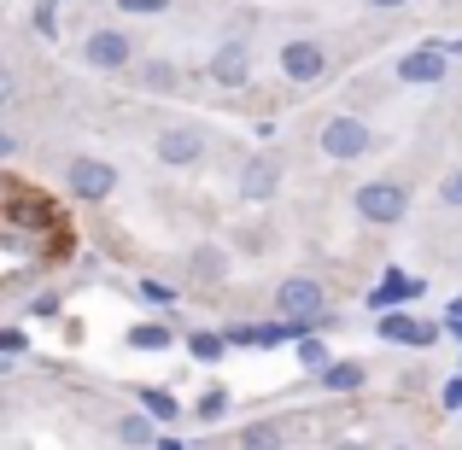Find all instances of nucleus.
Returning a JSON list of instances; mask_svg holds the SVG:
<instances>
[{
  "label": "nucleus",
  "mask_w": 462,
  "mask_h": 450,
  "mask_svg": "<svg viewBox=\"0 0 462 450\" xmlns=\"http://www.w3.org/2000/svg\"><path fill=\"white\" fill-rule=\"evenodd\" d=\"M374 334H381L386 345L428 351V345H439V339H445V327H439V322H428V316H416V310H381V322H374Z\"/></svg>",
  "instance_id": "nucleus-9"
},
{
  "label": "nucleus",
  "mask_w": 462,
  "mask_h": 450,
  "mask_svg": "<svg viewBox=\"0 0 462 450\" xmlns=\"http://www.w3.org/2000/svg\"><path fill=\"white\" fill-rule=\"evenodd\" d=\"M117 181H124V170H117L112 158L82 152V158H70V164H65V188H70V199H77V205H106L117 193Z\"/></svg>",
  "instance_id": "nucleus-4"
},
{
  "label": "nucleus",
  "mask_w": 462,
  "mask_h": 450,
  "mask_svg": "<svg viewBox=\"0 0 462 450\" xmlns=\"http://www.w3.org/2000/svg\"><path fill=\"white\" fill-rule=\"evenodd\" d=\"M275 316L282 322H299V327H316V316H328V287L316 281V275H287V281H275Z\"/></svg>",
  "instance_id": "nucleus-3"
},
{
  "label": "nucleus",
  "mask_w": 462,
  "mask_h": 450,
  "mask_svg": "<svg viewBox=\"0 0 462 450\" xmlns=\"http://www.w3.org/2000/svg\"><path fill=\"white\" fill-rule=\"evenodd\" d=\"M30 23H35V35H42V41H59V0H35Z\"/></svg>",
  "instance_id": "nucleus-24"
},
{
  "label": "nucleus",
  "mask_w": 462,
  "mask_h": 450,
  "mask_svg": "<svg viewBox=\"0 0 462 450\" xmlns=\"http://www.w3.org/2000/svg\"><path fill=\"white\" fill-rule=\"evenodd\" d=\"M188 281L193 287H223L228 281V252L217 246V240H199V246L188 252Z\"/></svg>",
  "instance_id": "nucleus-13"
},
{
  "label": "nucleus",
  "mask_w": 462,
  "mask_h": 450,
  "mask_svg": "<svg viewBox=\"0 0 462 450\" xmlns=\"http://www.w3.org/2000/svg\"><path fill=\"white\" fill-rule=\"evenodd\" d=\"M135 82H141V94L164 100V94L181 88V65L176 59H135Z\"/></svg>",
  "instance_id": "nucleus-15"
},
{
  "label": "nucleus",
  "mask_w": 462,
  "mask_h": 450,
  "mask_svg": "<svg viewBox=\"0 0 462 450\" xmlns=\"http://www.w3.org/2000/svg\"><path fill=\"white\" fill-rule=\"evenodd\" d=\"M293 357H299V369H310V374L334 363V357H328V339L316 334V327H310V334H299V339H293Z\"/></svg>",
  "instance_id": "nucleus-22"
},
{
  "label": "nucleus",
  "mask_w": 462,
  "mask_h": 450,
  "mask_svg": "<svg viewBox=\"0 0 462 450\" xmlns=\"http://www.w3.org/2000/svg\"><path fill=\"white\" fill-rule=\"evenodd\" d=\"M211 82L228 94L252 88V41L246 35H223V41L211 47Z\"/></svg>",
  "instance_id": "nucleus-10"
},
{
  "label": "nucleus",
  "mask_w": 462,
  "mask_h": 450,
  "mask_svg": "<svg viewBox=\"0 0 462 450\" xmlns=\"http://www.w3.org/2000/svg\"><path fill=\"white\" fill-rule=\"evenodd\" d=\"M12 152H18V135H12V129H0V164H6Z\"/></svg>",
  "instance_id": "nucleus-33"
},
{
  "label": "nucleus",
  "mask_w": 462,
  "mask_h": 450,
  "mask_svg": "<svg viewBox=\"0 0 462 450\" xmlns=\"http://www.w3.org/2000/svg\"><path fill=\"white\" fill-rule=\"evenodd\" d=\"M351 211H357L369 228H398V223L410 216V188H404L398 176L357 181V193H351Z\"/></svg>",
  "instance_id": "nucleus-2"
},
{
  "label": "nucleus",
  "mask_w": 462,
  "mask_h": 450,
  "mask_svg": "<svg viewBox=\"0 0 462 450\" xmlns=\"http://www.w3.org/2000/svg\"><path fill=\"white\" fill-rule=\"evenodd\" d=\"M369 12H398V6H410V0H363Z\"/></svg>",
  "instance_id": "nucleus-34"
},
{
  "label": "nucleus",
  "mask_w": 462,
  "mask_h": 450,
  "mask_svg": "<svg viewBox=\"0 0 462 450\" xmlns=\"http://www.w3.org/2000/svg\"><path fill=\"white\" fill-rule=\"evenodd\" d=\"M0 193H6V176H0Z\"/></svg>",
  "instance_id": "nucleus-38"
},
{
  "label": "nucleus",
  "mask_w": 462,
  "mask_h": 450,
  "mask_svg": "<svg viewBox=\"0 0 462 450\" xmlns=\"http://www.w3.org/2000/svg\"><path fill=\"white\" fill-rule=\"evenodd\" d=\"M299 334H310V327H299V322H258L252 327V345L258 351H282V345H293Z\"/></svg>",
  "instance_id": "nucleus-21"
},
{
  "label": "nucleus",
  "mask_w": 462,
  "mask_h": 450,
  "mask_svg": "<svg viewBox=\"0 0 462 450\" xmlns=\"http://www.w3.org/2000/svg\"><path fill=\"white\" fill-rule=\"evenodd\" d=\"M393 450H410V445H393Z\"/></svg>",
  "instance_id": "nucleus-39"
},
{
  "label": "nucleus",
  "mask_w": 462,
  "mask_h": 450,
  "mask_svg": "<svg viewBox=\"0 0 462 450\" xmlns=\"http://www.w3.org/2000/svg\"><path fill=\"white\" fill-rule=\"evenodd\" d=\"M30 316H59V293H35L30 298Z\"/></svg>",
  "instance_id": "nucleus-32"
},
{
  "label": "nucleus",
  "mask_w": 462,
  "mask_h": 450,
  "mask_svg": "<svg viewBox=\"0 0 462 450\" xmlns=\"http://www.w3.org/2000/svg\"><path fill=\"white\" fill-rule=\"evenodd\" d=\"M310 381L322 386V392H363V386H369V363L363 357H334L328 369H316Z\"/></svg>",
  "instance_id": "nucleus-14"
},
{
  "label": "nucleus",
  "mask_w": 462,
  "mask_h": 450,
  "mask_svg": "<svg viewBox=\"0 0 462 450\" xmlns=\"http://www.w3.org/2000/svg\"><path fill=\"white\" fill-rule=\"evenodd\" d=\"M77 59L88 70H100V77H117V70H129L141 59V35L124 30V23H100V30H88L77 41Z\"/></svg>",
  "instance_id": "nucleus-1"
},
{
  "label": "nucleus",
  "mask_w": 462,
  "mask_h": 450,
  "mask_svg": "<svg viewBox=\"0 0 462 450\" xmlns=\"http://www.w3.org/2000/svg\"><path fill=\"white\" fill-rule=\"evenodd\" d=\"M421 293H428V281L421 275H410V270H381V281L369 287V310H404V304H416Z\"/></svg>",
  "instance_id": "nucleus-12"
},
{
  "label": "nucleus",
  "mask_w": 462,
  "mask_h": 450,
  "mask_svg": "<svg viewBox=\"0 0 462 450\" xmlns=\"http://www.w3.org/2000/svg\"><path fill=\"white\" fill-rule=\"evenodd\" d=\"M152 450H188V445H181V439H170V433H158V439H152Z\"/></svg>",
  "instance_id": "nucleus-35"
},
{
  "label": "nucleus",
  "mask_w": 462,
  "mask_h": 450,
  "mask_svg": "<svg viewBox=\"0 0 462 450\" xmlns=\"http://www.w3.org/2000/svg\"><path fill=\"white\" fill-rule=\"evenodd\" d=\"M316 152L334 158V164H357L363 152H374V129L363 124V117L339 112V117H328V124L316 129Z\"/></svg>",
  "instance_id": "nucleus-5"
},
{
  "label": "nucleus",
  "mask_w": 462,
  "mask_h": 450,
  "mask_svg": "<svg viewBox=\"0 0 462 450\" xmlns=\"http://www.w3.org/2000/svg\"><path fill=\"white\" fill-rule=\"evenodd\" d=\"M112 433H117V445H129V450H152V439H158V421L147 416V409H124Z\"/></svg>",
  "instance_id": "nucleus-18"
},
{
  "label": "nucleus",
  "mask_w": 462,
  "mask_h": 450,
  "mask_svg": "<svg viewBox=\"0 0 462 450\" xmlns=\"http://www.w3.org/2000/svg\"><path fill=\"white\" fill-rule=\"evenodd\" d=\"M275 65H282V77L293 82V88H316V82L328 77V47L316 41V35H287Z\"/></svg>",
  "instance_id": "nucleus-6"
},
{
  "label": "nucleus",
  "mask_w": 462,
  "mask_h": 450,
  "mask_svg": "<svg viewBox=\"0 0 462 450\" xmlns=\"http://www.w3.org/2000/svg\"><path fill=\"white\" fill-rule=\"evenodd\" d=\"M18 100V77H12V65H0V106Z\"/></svg>",
  "instance_id": "nucleus-31"
},
{
  "label": "nucleus",
  "mask_w": 462,
  "mask_h": 450,
  "mask_svg": "<svg viewBox=\"0 0 462 450\" xmlns=\"http://www.w3.org/2000/svg\"><path fill=\"white\" fill-rule=\"evenodd\" d=\"M275 193H282V158L275 152H252L246 164H240V199L246 205H270Z\"/></svg>",
  "instance_id": "nucleus-11"
},
{
  "label": "nucleus",
  "mask_w": 462,
  "mask_h": 450,
  "mask_svg": "<svg viewBox=\"0 0 462 450\" xmlns=\"http://www.w3.org/2000/svg\"><path fill=\"white\" fill-rule=\"evenodd\" d=\"M393 77L404 82V88H445V82H451V59L433 41H421V47H410V53H398Z\"/></svg>",
  "instance_id": "nucleus-8"
},
{
  "label": "nucleus",
  "mask_w": 462,
  "mask_h": 450,
  "mask_svg": "<svg viewBox=\"0 0 462 450\" xmlns=\"http://www.w3.org/2000/svg\"><path fill=\"white\" fill-rule=\"evenodd\" d=\"M334 450H357V445H334Z\"/></svg>",
  "instance_id": "nucleus-37"
},
{
  "label": "nucleus",
  "mask_w": 462,
  "mask_h": 450,
  "mask_svg": "<svg viewBox=\"0 0 462 450\" xmlns=\"http://www.w3.org/2000/svg\"><path fill=\"white\" fill-rule=\"evenodd\" d=\"M228 409H235L228 386H205V392H199V404H193V416H199V421H223Z\"/></svg>",
  "instance_id": "nucleus-23"
},
{
  "label": "nucleus",
  "mask_w": 462,
  "mask_h": 450,
  "mask_svg": "<svg viewBox=\"0 0 462 450\" xmlns=\"http://www.w3.org/2000/svg\"><path fill=\"white\" fill-rule=\"evenodd\" d=\"M124 345L129 351H170V345H176V322H129Z\"/></svg>",
  "instance_id": "nucleus-17"
},
{
  "label": "nucleus",
  "mask_w": 462,
  "mask_h": 450,
  "mask_svg": "<svg viewBox=\"0 0 462 450\" xmlns=\"http://www.w3.org/2000/svg\"><path fill=\"white\" fill-rule=\"evenodd\" d=\"M439 327L451 339H462V293H451V304H445V316H439Z\"/></svg>",
  "instance_id": "nucleus-28"
},
{
  "label": "nucleus",
  "mask_w": 462,
  "mask_h": 450,
  "mask_svg": "<svg viewBox=\"0 0 462 450\" xmlns=\"http://www.w3.org/2000/svg\"><path fill=\"white\" fill-rule=\"evenodd\" d=\"M30 351V334L23 327H0V357H23Z\"/></svg>",
  "instance_id": "nucleus-27"
},
{
  "label": "nucleus",
  "mask_w": 462,
  "mask_h": 450,
  "mask_svg": "<svg viewBox=\"0 0 462 450\" xmlns=\"http://www.w3.org/2000/svg\"><path fill=\"white\" fill-rule=\"evenodd\" d=\"M6 369H12V357H0V374H6Z\"/></svg>",
  "instance_id": "nucleus-36"
},
{
  "label": "nucleus",
  "mask_w": 462,
  "mask_h": 450,
  "mask_svg": "<svg viewBox=\"0 0 462 450\" xmlns=\"http://www.w3.org/2000/svg\"><path fill=\"white\" fill-rule=\"evenodd\" d=\"M117 12H129V18H158V12H170L176 0H112Z\"/></svg>",
  "instance_id": "nucleus-25"
},
{
  "label": "nucleus",
  "mask_w": 462,
  "mask_h": 450,
  "mask_svg": "<svg viewBox=\"0 0 462 450\" xmlns=\"http://www.w3.org/2000/svg\"><path fill=\"white\" fill-rule=\"evenodd\" d=\"M240 450H287V427L282 421H252V427H240Z\"/></svg>",
  "instance_id": "nucleus-20"
},
{
  "label": "nucleus",
  "mask_w": 462,
  "mask_h": 450,
  "mask_svg": "<svg viewBox=\"0 0 462 450\" xmlns=\"http://www.w3.org/2000/svg\"><path fill=\"white\" fill-rule=\"evenodd\" d=\"M141 298H152V304H176V287H170V281H141Z\"/></svg>",
  "instance_id": "nucleus-29"
},
{
  "label": "nucleus",
  "mask_w": 462,
  "mask_h": 450,
  "mask_svg": "<svg viewBox=\"0 0 462 450\" xmlns=\"http://www.w3.org/2000/svg\"><path fill=\"white\" fill-rule=\"evenodd\" d=\"M439 205H451V211H462V164L439 176Z\"/></svg>",
  "instance_id": "nucleus-26"
},
{
  "label": "nucleus",
  "mask_w": 462,
  "mask_h": 450,
  "mask_svg": "<svg viewBox=\"0 0 462 450\" xmlns=\"http://www.w3.org/2000/svg\"><path fill=\"white\" fill-rule=\"evenodd\" d=\"M439 404L451 409V416H457V409H462V374H451V381L439 386Z\"/></svg>",
  "instance_id": "nucleus-30"
},
{
  "label": "nucleus",
  "mask_w": 462,
  "mask_h": 450,
  "mask_svg": "<svg viewBox=\"0 0 462 450\" xmlns=\"http://www.w3.org/2000/svg\"><path fill=\"white\" fill-rule=\"evenodd\" d=\"M188 357L199 363V369H217V363L228 357V339L217 334V327H193L188 334Z\"/></svg>",
  "instance_id": "nucleus-19"
},
{
  "label": "nucleus",
  "mask_w": 462,
  "mask_h": 450,
  "mask_svg": "<svg viewBox=\"0 0 462 450\" xmlns=\"http://www.w3.org/2000/svg\"><path fill=\"white\" fill-rule=\"evenodd\" d=\"M135 409H147L152 421H181L188 416V404H181L170 386H135Z\"/></svg>",
  "instance_id": "nucleus-16"
},
{
  "label": "nucleus",
  "mask_w": 462,
  "mask_h": 450,
  "mask_svg": "<svg viewBox=\"0 0 462 450\" xmlns=\"http://www.w3.org/2000/svg\"><path fill=\"white\" fill-rule=\"evenodd\" d=\"M152 152H158V164H170V170H199L205 152H211V141H205L199 124H164L152 135Z\"/></svg>",
  "instance_id": "nucleus-7"
}]
</instances>
